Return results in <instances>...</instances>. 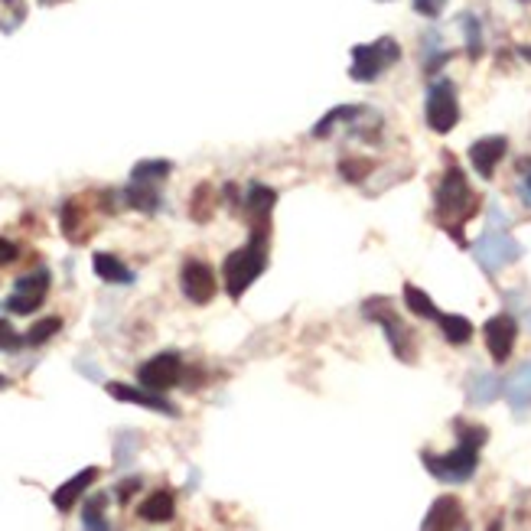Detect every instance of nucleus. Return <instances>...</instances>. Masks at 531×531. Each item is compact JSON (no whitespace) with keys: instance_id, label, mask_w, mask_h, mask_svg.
Returning a JSON list of instances; mask_svg holds the SVG:
<instances>
[{"instance_id":"nucleus-1","label":"nucleus","mask_w":531,"mask_h":531,"mask_svg":"<svg viewBox=\"0 0 531 531\" xmlns=\"http://www.w3.org/2000/svg\"><path fill=\"white\" fill-rule=\"evenodd\" d=\"M264 268H268V225L254 229L245 245L232 251L222 264V278H225V290H229L232 300L245 294L248 287L264 274Z\"/></svg>"},{"instance_id":"nucleus-2","label":"nucleus","mask_w":531,"mask_h":531,"mask_svg":"<svg viewBox=\"0 0 531 531\" xmlns=\"http://www.w3.org/2000/svg\"><path fill=\"white\" fill-rule=\"evenodd\" d=\"M476 209H479V199H476V193L469 189V183H466L463 170L450 166V170L443 173L441 189H437V215L443 219L447 229H457V225H463V222L476 213Z\"/></svg>"},{"instance_id":"nucleus-3","label":"nucleus","mask_w":531,"mask_h":531,"mask_svg":"<svg viewBox=\"0 0 531 531\" xmlns=\"http://www.w3.org/2000/svg\"><path fill=\"white\" fill-rule=\"evenodd\" d=\"M401 59V46L392 36H382L375 43H365V46H356L352 50V69L349 75L356 82H375L384 69H392Z\"/></svg>"},{"instance_id":"nucleus-4","label":"nucleus","mask_w":531,"mask_h":531,"mask_svg":"<svg viewBox=\"0 0 531 531\" xmlns=\"http://www.w3.org/2000/svg\"><path fill=\"white\" fill-rule=\"evenodd\" d=\"M424 466L443 482H466L476 473V466H479V447H469V443L460 441V447L443 453V457L424 453Z\"/></svg>"},{"instance_id":"nucleus-5","label":"nucleus","mask_w":531,"mask_h":531,"mask_svg":"<svg viewBox=\"0 0 531 531\" xmlns=\"http://www.w3.org/2000/svg\"><path fill=\"white\" fill-rule=\"evenodd\" d=\"M457 121H460L457 89H453V82L441 79V82H433L431 91H427V124H431V131L450 134L457 128Z\"/></svg>"},{"instance_id":"nucleus-6","label":"nucleus","mask_w":531,"mask_h":531,"mask_svg":"<svg viewBox=\"0 0 531 531\" xmlns=\"http://www.w3.org/2000/svg\"><path fill=\"white\" fill-rule=\"evenodd\" d=\"M180 375H183L180 352H160V356H154V359H147L137 368L140 388H150V392H156V394L173 388V384L180 382Z\"/></svg>"},{"instance_id":"nucleus-7","label":"nucleus","mask_w":531,"mask_h":531,"mask_svg":"<svg viewBox=\"0 0 531 531\" xmlns=\"http://www.w3.org/2000/svg\"><path fill=\"white\" fill-rule=\"evenodd\" d=\"M46 290H50V270H33L14 284V294L7 297V310L17 313V317H26L33 313L43 300H46Z\"/></svg>"},{"instance_id":"nucleus-8","label":"nucleus","mask_w":531,"mask_h":531,"mask_svg":"<svg viewBox=\"0 0 531 531\" xmlns=\"http://www.w3.org/2000/svg\"><path fill=\"white\" fill-rule=\"evenodd\" d=\"M365 317L382 323V329L388 333V343H392L394 356L398 359H411V343H408V329L398 319V313L388 307V300H368L365 303Z\"/></svg>"},{"instance_id":"nucleus-9","label":"nucleus","mask_w":531,"mask_h":531,"mask_svg":"<svg viewBox=\"0 0 531 531\" xmlns=\"http://www.w3.org/2000/svg\"><path fill=\"white\" fill-rule=\"evenodd\" d=\"M180 287H183V294H186V300H193V303H209L215 297V274H213V268L205 261H186L183 264V270H180Z\"/></svg>"},{"instance_id":"nucleus-10","label":"nucleus","mask_w":531,"mask_h":531,"mask_svg":"<svg viewBox=\"0 0 531 531\" xmlns=\"http://www.w3.org/2000/svg\"><path fill=\"white\" fill-rule=\"evenodd\" d=\"M486 349L496 362H506L515 349V339H518V323H515L508 313H498L486 323Z\"/></svg>"},{"instance_id":"nucleus-11","label":"nucleus","mask_w":531,"mask_h":531,"mask_svg":"<svg viewBox=\"0 0 531 531\" xmlns=\"http://www.w3.org/2000/svg\"><path fill=\"white\" fill-rule=\"evenodd\" d=\"M476 258H479L482 268L496 270V268H502V264L518 258V245H515L508 235H502V232H489V235L476 245Z\"/></svg>"},{"instance_id":"nucleus-12","label":"nucleus","mask_w":531,"mask_h":531,"mask_svg":"<svg viewBox=\"0 0 531 531\" xmlns=\"http://www.w3.org/2000/svg\"><path fill=\"white\" fill-rule=\"evenodd\" d=\"M108 394H111V398H118V401H128V404H140V408L160 411V414H170V417L180 414V411L173 408L170 401L160 398V394L150 392V388H134V384L111 382V384H108Z\"/></svg>"},{"instance_id":"nucleus-13","label":"nucleus","mask_w":531,"mask_h":531,"mask_svg":"<svg viewBox=\"0 0 531 531\" xmlns=\"http://www.w3.org/2000/svg\"><path fill=\"white\" fill-rule=\"evenodd\" d=\"M506 150H508L506 137H482V140H476L473 147H469V164H473V170L479 173V176L489 180L492 173H496V166L502 164Z\"/></svg>"},{"instance_id":"nucleus-14","label":"nucleus","mask_w":531,"mask_h":531,"mask_svg":"<svg viewBox=\"0 0 531 531\" xmlns=\"http://www.w3.org/2000/svg\"><path fill=\"white\" fill-rule=\"evenodd\" d=\"M463 522V506H460L457 496H441L427 512L421 531H457Z\"/></svg>"},{"instance_id":"nucleus-15","label":"nucleus","mask_w":531,"mask_h":531,"mask_svg":"<svg viewBox=\"0 0 531 531\" xmlns=\"http://www.w3.org/2000/svg\"><path fill=\"white\" fill-rule=\"evenodd\" d=\"M99 479V466H85L82 473H75L69 482H62L56 492H52V506L59 508V512H69V508L79 502V498L89 492V486L91 482Z\"/></svg>"},{"instance_id":"nucleus-16","label":"nucleus","mask_w":531,"mask_h":531,"mask_svg":"<svg viewBox=\"0 0 531 531\" xmlns=\"http://www.w3.org/2000/svg\"><path fill=\"white\" fill-rule=\"evenodd\" d=\"M173 512H176V498H173V492H166V489L150 492L137 508V515L144 518V522H170Z\"/></svg>"},{"instance_id":"nucleus-17","label":"nucleus","mask_w":531,"mask_h":531,"mask_svg":"<svg viewBox=\"0 0 531 531\" xmlns=\"http://www.w3.org/2000/svg\"><path fill=\"white\" fill-rule=\"evenodd\" d=\"M91 268H95V274H99L105 284H134V270L124 261H118L115 254L99 251L91 258Z\"/></svg>"},{"instance_id":"nucleus-18","label":"nucleus","mask_w":531,"mask_h":531,"mask_svg":"<svg viewBox=\"0 0 531 531\" xmlns=\"http://www.w3.org/2000/svg\"><path fill=\"white\" fill-rule=\"evenodd\" d=\"M274 203H278V193H274V189L261 186V183H251V189H248V213H251V219L258 222V229L268 225Z\"/></svg>"},{"instance_id":"nucleus-19","label":"nucleus","mask_w":531,"mask_h":531,"mask_svg":"<svg viewBox=\"0 0 531 531\" xmlns=\"http://www.w3.org/2000/svg\"><path fill=\"white\" fill-rule=\"evenodd\" d=\"M437 323H441V333L450 346H466L473 339V323L466 317H460V313H441Z\"/></svg>"},{"instance_id":"nucleus-20","label":"nucleus","mask_w":531,"mask_h":531,"mask_svg":"<svg viewBox=\"0 0 531 531\" xmlns=\"http://www.w3.org/2000/svg\"><path fill=\"white\" fill-rule=\"evenodd\" d=\"M85 213H82V203L79 199H69L66 209H62V232H66V238H72V242H85L89 238V225H85Z\"/></svg>"},{"instance_id":"nucleus-21","label":"nucleus","mask_w":531,"mask_h":531,"mask_svg":"<svg viewBox=\"0 0 531 531\" xmlns=\"http://www.w3.org/2000/svg\"><path fill=\"white\" fill-rule=\"evenodd\" d=\"M362 111H365V108H356V105H339V108H333V111H327V115L319 118V124L313 128V137H327V134H333L343 121H356V118H359Z\"/></svg>"},{"instance_id":"nucleus-22","label":"nucleus","mask_w":531,"mask_h":531,"mask_svg":"<svg viewBox=\"0 0 531 531\" xmlns=\"http://www.w3.org/2000/svg\"><path fill=\"white\" fill-rule=\"evenodd\" d=\"M404 303H408V310L417 313L421 319H437V317H441V310L433 307L431 297H427L424 290H421V287H414V284H404Z\"/></svg>"},{"instance_id":"nucleus-23","label":"nucleus","mask_w":531,"mask_h":531,"mask_svg":"<svg viewBox=\"0 0 531 531\" xmlns=\"http://www.w3.org/2000/svg\"><path fill=\"white\" fill-rule=\"evenodd\" d=\"M173 173L170 160H140L134 166V183H150V180H166Z\"/></svg>"},{"instance_id":"nucleus-24","label":"nucleus","mask_w":531,"mask_h":531,"mask_svg":"<svg viewBox=\"0 0 531 531\" xmlns=\"http://www.w3.org/2000/svg\"><path fill=\"white\" fill-rule=\"evenodd\" d=\"M124 196H128V203H131L134 209H140V213H156V209H160V196H156L154 189L144 186V183H134Z\"/></svg>"},{"instance_id":"nucleus-25","label":"nucleus","mask_w":531,"mask_h":531,"mask_svg":"<svg viewBox=\"0 0 531 531\" xmlns=\"http://www.w3.org/2000/svg\"><path fill=\"white\" fill-rule=\"evenodd\" d=\"M59 329H62V319H59V317H46V319H40V323H33V327H30V333H26V343H30V346L50 343Z\"/></svg>"},{"instance_id":"nucleus-26","label":"nucleus","mask_w":531,"mask_h":531,"mask_svg":"<svg viewBox=\"0 0 531 531\" xmlns=\"http://www.w3.org/2000/svg\"><path fill=\"white\" fill-rule=\"evenodd\" d=\"M105 506H108L105 496H91L89 498V506H85V531H108Z\"/></svg>"},{"instance_id":"nucleus-27","label":"nucleus","mask_w":531,"mask_h":531,"mask_svg":"<svg viewBox=\"0 0 531 531\" xmlns=\"http://www.w3.org/2000/svg\"><path fill=\"white\" fill-rule=\"evenodd\" d=\"M463 33H466V50H469V56L479 59L482 52V33H479V20L473 17V14H463Z\"/></svg>"},{"instance_id":"nucleus-28","label":"nucleus","mask_w":531,"mask_h":531,"mask_svg":"<svg viewBox=\"0 0 531 531\" xmlns=\"http://www.w3.org/2000/svg\"><path fill=\"white\" fill-rule=\"evenodd\" d=\"M372 166H375L372 160H343V164H339V173H343L349 183H362L368 173H372Z\"/></svg>"},{"instance_id":"nucleus-29","label":"nucleus","mask_w":531,"mask_h":531,"mask_svg":"<svg viewBox=\"0 0 531 531\" xmlns=\"http://www.w3.org/2000/svg\"><path fill=\"white\" fill-rule=\"evenodd\" d=\"M213 215V199H209V186H199L196 196H193V219L205 222Z\"/></svg>"},{"instance_id":"nucleus-30","label":"nucleus","mask_w":531,"mask_h":531,"mask_svg":"<svg viewBox=\"0 0 531 531\" xmlns=\"http://www.w3.org/2000/svg\"><path fill=\"white\" fill-rule=\"evenodd\" d=\"M421 17H441V10L447 7V0H411Z\"/></svg>"},{"instance_id":"nucleus-31","label":"nucleus","mask_w":531,"mask_h":531,"mask_svg":"<svg viewBox=\"0 0 531 531\" xmlns=\"http://www.w3.org/2000/svg\"><path fill=\"white\" fill-rule=\"evenodd\" d=\"M17 346H20L17 329L10 327L7 319H0V349H17Z\"/></svg>"},{"instance_id":"nucleus-32","label":"nucleus","mask_w":531,"mask_h":531,"mask_svg":"<svg viewBox=\"0 0 531 531\" xmlns=\"http://www.w3.org/2000/svg\"><path fill=\"white\" fill-rule=\"evenodd\" d=\"M17 254H20V248L14 245V242H7V238H0V264L17 261Z\"/></svg>"},{"instance_id":"nucleus-33","label":"nucleus","mask_w":531,"mask_h":531,"mask_svg":"<svg viewBox=\"0 0 531 531\" xmlns=\"http://www.w3.org/2000/svg\"><path fill=\"white\" fill-rule=\"evenodd\" d=\"M137 489H140V479H124L121 486H118V502H128Z\"/></svg>"},{"instance_id":"nucleus-34","label":"nucleus","mask_w":531,"mask_h":531,"mask_svg":"<svg viewBox=\"0 0 531 531\" xmlns=\"http://www.w3.org/2000/svg\"><path fill=\"white\" fill-rule=\"evenodd\" d=\"M518 56H522L525 62H531V46H522V50H518Z\"/></svg>"},{"instance_id":"nucleus-35","label":"nucleus","mask_w":531,"mask_h":531,"mask_svg":"<svg viewBox=\"0 0 531 531\" xmlns=\"http://www.w3.org/2000/svg\"><path fill=\"white\" fill-rule=\"evenodd\" d=\"M525 193L531 196V173H528V180H525Z\"/></svg>"},{"instance_id":"nucleus-36","label":"nucleus","mask_w":531,"mask_h":531,"mask_svg":"<svg viewBox=\"0 0 531 531\" xmlns=\"http://www.w3.org/2000/svg\"><path fill=\"white\" fill-rule=\"evenodd\" d=\"M7 384H10V382H7V378H4V375H0V388H7Z\"/></svg>"}]
</instances>
